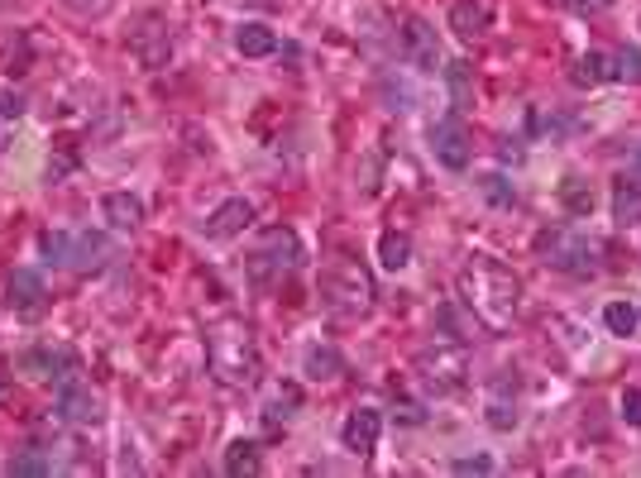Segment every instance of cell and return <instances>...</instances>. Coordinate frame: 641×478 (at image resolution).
<instances>
[{
  "label": "cell",
  "instance_id": "12",
  "mask_svg": "<svg viewBox=\"0 0 641 478\" xmlns=\"http://www.w3.org/2000/svg\"><path fill=\"white\" fill-rule=\"evenodd\" d=\"M249 225H254V201L230 196V201H221L211 216L201 220V235L206 239H235V235H244Z\"/></svg>",
  "mask_w": 641,
  "mask_h": 478
},
{
  "label": "cell",
  "instance_id": "28",
  "mask_svg": "<svg viewBox=\"0 0 641 478\" xmlns=\"http://www.w3.org/2000/svg\"><path fill=\"white\" fill-rule=\"evenodd\" d=\"M618 416L627 426H641V388H622L618 397Z\"/></svg>",
  "mask_w": 641,
  "mask_h": 478
},
{
  "label": "cell",
  "instance_id": "31",
  "mask_svg": "<svg viewBox=\"0 0 641 478\" xmlns=\"http://www.w3.org/2000/svg\"><path fill=\"white\" fill-rule=\"evenodd\" d=\"M445 72H450V87H455V101H460V106H469V63H450Z\"/></svg>",
  "mask_w": 641,
  "mask_h": 478
},
{
  "label": "cell",
  "instance_id": "33",
  "mask_svg": "<svg viewBox=\"0 0 641 478\" xmlns=\"http://www.w3.org/2000/svg\"><path fill=\"white\" fill-rule=\"evenodd\" d=\"M484 192L493 196V201H512V192H503V177H498V173L484 177Z\"/></svg>",
  "mask_w": 641,
  "mask_h": 478
},
{
  "label": "cell",
  "instance_id": "29",
  "mask_svg": "<svg viewBox=\"0 0 641 478\" xmlns=\"http://www.w3.org/2000/svg\"><path fill=\"white\" fill-rule=\"evenodd\" d=\"M450 474H460V478H469V474H493V459H488V455H465V459H455V464H450Z\"/></svg>",
  "mask_w": 641,
  "mask_h": 478
},
{
  "label": "cell",
  "instance_id": "10",
  "mask_svg": "<svg viewBox=\"0 0 641 478\" xmlns=\"http://www.w3.org/2000/svg\"><path fill=\"white\" fill-rule=\"evenodd\" d=\"M5 302H10V311H15V316H24V321L44 316V306H48L44 278H39L34 268H15V273L5 278Z\"/></svg>",
  "mask_w": 641,
  "mask_h": 478
},
{
  "label": "cell",
  "instance_id": "23",
  "mask_svg": "<svg viewBox=\"0 0 641 478\" xmlns=\"http://www.w3.org/2000/svg\"><path fill=\"white\" fill-rule=\"evenodd\" d=\"M613 216H618V225H641V187L637 182L622 177L618 187H613Z\"/></svg>",
  "mask_w": 641,
  "mask_h": 478
},
{
  "label": "cell",
  "instance_id": "35",
  "mask_svg": "<svg viewBox=\"0 0 641 478\" xmlns=\"http://www.w3.org/2000/svg\"><path fill=\"white\" fill-rule=\"evenodd\" d=\"M632 182H637V187H641V149L632 153Z\"/></svg>",
  "mask_w": 641,
  "mask_h": 478
},
{
  "label": "cell",
  "instance_id": "17",
  "mask_svg": "<svg viewBox=\"0 0 641 478\" xmlns=\"http://www.w3.org/2000/svg\"><path fill=\"white\" fill-rule=\"evenodd\" d=\"M302 373H307V383H340L345 378V354L335 345H311L307 359H302Z\"/></svg>",
  "mask_w": 641,
  "mask_h": 478
},
{
  "label": "cell",
  "instance_id": "1",
  "mask_svg": "<svg viewBox=\"0 0 641 478\" xmlns=\"http://www.w3.org/2000/svg\"><path fill=\"white\" fill-rule=\"evenodd\" d=\"M455 292H460L465 311L484 330H493V335L512 330L517 306H522V278L512 273L508 263H498L493 254H469V263L455 278Z\"/></svg>",
  "mask_w": 641,
  "mask_h": 478
},
{
  "label": "cell",
  "instance_id": "15",
  "mask_svg": "<svg viewBox=\"0 0 641 478\" xmlns=\"http://www.w3.org/2000/svg\"><path fill=\"white\" fill-rule=\"evenodd\" d=\"M67 268H77V273H101L106 263H111V239L106 235H72L67 239Z\"/></svg>",
  "mask_w": 641,
  "mask_h": 478
},
{
  "label": "cell",
  "instance_id": "9",
  "mask_svg": "<svg viewBox=\"0 0 641 478\" xmlns=\"http://www.w3.org/2000/svg\"><path fill=\"white\" fill-rule=\"evenodd\" d=\"M431 149H436V163L450 168V173H465L469 158H474V139H469V125L460 115H445L431 125Z\"/></svg>",
  "mask_w": 641,
  "mask_h": 478
},
{
  "label": "cell",
  "instance_id": "19",
  "mask_svg": "<svg viewBox=\"0 0 641 478\" xmlns=\"http://www.w3.org/2000/svg\"><path fill=\"white\" fill-rule=\"evenodd\" d=\"M259 469H264L259 440H230V445H225V474L230 478H254Z\"/></svg>",
  "mask_w": 641,
  "mask_h": 478
},
{
  "label": "cell",
  "instance_id": "8",
  "mask_svg": "<svg viewBox=\"0 0 641 478\" xmlns=\"http://www.w3.org/2000/svg\"><path fill=\"white\" fill-rule=\"evenodd\" d=\"M393 29H398V53L412 67H421V72H436V67H441V44H436V29L421 20V15H412V10H398Z\"/></svg>",
  "mask_w": 641,
  "mask_h": 478
},
{
  "label": "cell",
  "instance_id": "21",
  "mask_svg": "<svg viewBox=\"0 0 641 478\" xmlns=\"http://www.w3.org/2000/svg\"><path fill=\"white\" fill-rule=\"evenodd\" d=\"M302 407V388L297 383H278L273 388V397L264 402V421H268V431H278V426H288V416Z\"/></svg>",
  "mask_w": 641,
  "mask_h": 478
},
{
  "label": "cell",
  "instance_id": "6",
  "mask_svg": "<svg viewBox=\"0 0 641 478\" xmlns=\"http://www.w3.org/2000/svg\"><path fill=\"white\" fill-rule=\"evenodd\" d=\"M297 263H302V239H297V230L273 225V230H264L259 249L249 254V278H254V283H273V278L292 273Z\"/></svg>",
  "mask_w": 641,
  "mask_h": 478
},
{
  "label": "cell",
  "instance_id": "13",
  "mask_svg": "<svg viewBox=\"0 0 641 478\" xmlns=\"http://www.w3.org/2000/svg\"><path fill=\"white\" fill-rule=\"evenodd\" d=\"M488 24H493L488 0H455V5H450V29H455L460 44H484Z\"/></svg>",
  "mask_w": 641,
  "mask_h": 478
},
{
  "label": "cell",
  "instance_id": "4",
  "mask_svg": "<svg viewBox=\"0 0 641 478\" xmlns=\"http://www.w3.org/2000/svg\"><path fill=\"white\" fill-rule=\"evenodd\" d=\"M417 383L431 397H450L469 383V349L465 340H431V345L417 349Z\"/></svg>",
  "mask_w": 641,
  "mask_h": 478
},
{
  "label": "cell",
  "instance_id": "34",
  "mask_svg": "<svg viewBox=\"0 0 641 478\" xmlns=\"http://www.w3.org/2000/svg\"><path fill=\"white\" fill-rule=\"evenodd\" d=\"M570 5H575L579 15H598V10H608L613 0H570Z\"/></svg>",
  "mask_w": 641,
  "mask_h": 478
},
{
  "label": "cell",
  "instance_id": "3",
  "mask_svg": "<svg viewBox=\"0 0 641 478\" xmlns=\"http://www.w3.org/2000/svg\"><path fill=\"white\" fill-rule=\"evenodd\" d=\"M316 287H321V302L331 306L335 316H369L378 302L374 273L359 259H350V254H335V259L321 268V283Z\"/></svg>",
  "mask_w": 641,
  "mask_h": 478
},
{
  "label": "cell",
  "instance_id": "5",
  "mask_svg": "<svg viewBox=\"0 0 641 478\" xmlns=\"http://www.w3.org/2000/svg\"><path fill=\"white\" fill-rule=\"evenodd\" d=\"M536 254H541V263H551V268L570 273V278H594L598 273L594 244L579 239L575 230H541L536 235Z\"/></svg>",
  "mask_w": 641,
  "mask_h": 478
},
{
  "label": "cell",
  "instance_id": "16",
  "mask_svg": "<svg viewBox=\"0 0 641 478\" xmlns=\"http://www.w3.org/2000/svg\"><path fill=\"white\" fill-rule=\"evenodd\" d=\"M101 216L111 220V230L134 235V230L144 225V201H139L134 192H106L101 196Z\"/></svg>",
  "mask_w": 641,
  "mask_h": 478
},
{
  "label": "cell",
  "instance_id": "26",
  "mask_svg": "<svg viewBox=\"0 0 641 478\" xmlns=\"http://www.w3.org/2000/svg\"><path fill=\"white\" fill-rule=\"evenodd\" d=\"M560 201H565V211H570V216H589V211H594V192H589L579 177H570V182L560 187Z\"/></svg>",
  "mask_w": 641,
  "mask_h": 478
},
{
  "label": "cell",
  "instance_id": "24",
  "mask_svg": "<svg viewBox=\"0 0 641 478\" xmlns=\"http://www.w3.org/2000/svg\"><path fill=\"white\" fill-rule=\"evenodd\" d=\"M603 326L613 335H637V306L632 302H608L603 306Z\"/></svg>",
  "mask_w": 641,
  "mask_h": 478
},
{
  "label": "cell",
  "instance_id": "22",
  "mask_svg": "<svg viewBox=\"0 0 641 478\" xmlns=\"http://www.w3.org/2000/svg\"><path fill=\"white\" fill-rule=\"evenodd\" d=\"M378 263H383L388 273H402V268L412 263V235H402V230H383V235H378Z\"/></svg>",
  "mask_w": 641,
  "mask_h": 478
},
{
  "label": "cell",
  "instance_id": "2",
  "mask_svg": "<svg viewBox=\"0 0 641 478\" xmlns=\"http://www.w3.org/2000/svg\"><path fill=\"white\" fill-rule=\"evenodd\" d=\"M206 369L230 392H244L259 383L264 359H259V345H254V330L244 326L240 316H225V321L206 330Z\"/></svg>",
  "mask_w": 641,
  "mask_h": 478
},
{
  "label": "cell",
  "instance_id": "25",
  "mask_svg": "<svg viewBox=\"0 0 641 478\" xmlns=\"http://www.w3.org/2000/svg\"><path fill=\"white\" fill-rule=\"evenodd\" d=\"M53 474V459L44 455V450H24V455H15V464H10V478H48Z\"/></svg>",
  "mask_w": 641,
  "mask_h": 478
},
{
  "label": "cell",
  "instance_id": "7",
  "mask_svg": "<svg viewBox=\"0 0 641 478\" xmlns=\"http://www.w3.org/2000/svg\"><path fill=\"white\" fill-rule=\"evenodd\" d=\"M130 53L144 72H163L173 63V24H168V15H158V10L139 15V24L130 29Z\"/></svg>",
  "mask_w": 641,
  "mask_h": 478
},
{
  "label": "cell",
  "instance_id": "20",
  "mask_svg": "<svg viewBox=\"0 0 641 478\" xmlns=\"http://www.w3.org/2000/svg\"><path fill=\"white\" fill-rule=\"evenodd\" d=\"M235 48H240L244 58H268V53H278V34H273L268 24L249 20L235 29Z\"/></svg>",
  "mask_w": 641,
  "mask_h": 478
},
{
  "label": "cell",
  "instance_id": "11",
  "mask_svg": "<svg viewBox=\"0 0 641 478\" xmlns=\"http://www.w3.org/2000/svg\"><path fill=\"white\" fill-rule=\"evenodd\" d=\"M378 435H383V416H378L374 407H354V412L340 421V445L359 459H369L378 450Z\"/></svg>",
  "mask_w": 641,
  "mask_h": 478
},
{
  "label": "cell",
  "instance_id": "27",
  "mask_svg": "<svg viewBox=\"0 0 641 478\" xmlns=\"http://www.w3.org/2000/svg\"><path fill=\"white\" fill-rule=\"evenodd\" d=\"M488 426H493V431H512V426H517V407L503 397V383L488 397Z\"/></svg>",
  "mask_w": 641,
  "mask_h": 478
},
{
  "label": "cell",
  "instance_id": "14",
  "mask_svg": "<svg viewBox=\"0 0 641 478\" xmlns=\"http://www.w3.org/2000/svg\"><path fill=\"white\" fill-rule=\"evenodd\" d=\"M58 412H63L72 426H96V421H101V397H96L87 383H72V378H67L63 388H58Z\"/></svg>",
  "mask_w": 641,
  "mask_h": 478
},
{
  "label": "cell",
  "instance_id": "18",
  "mask_svg": "<svg viewBox=\"0 0 641 478\" xmlns=\"http://www.w3.org/2000/svg\"><path fill=\"white\" fill-rule=\"evenodd\" d=\"M613 77H618V63H613L608 53H598V48L579 53L575 72H570V82H575V87H603V82H613Z\"/></svg>",
  "mask_w": 641,
  "mask_h": 478
},
{
  "label": "cell",
  "instance_id": "30",
  "mask_svg": "<svg viewBox=\"0 0 641 478\" xmlns=\"http://www.w3.org/2000/svg\"><path fill=\"white\" fill-rule=\"evenodd\" d=\"M613 63H618V77H627V82H641V48H622Z\"/></svg>",
  "mask_w": 641,
  "mask_h": 478
},
{
  "label": "cell",
  "instance_id": "32",
  "mask_svg": "<svg viewBox=\"0 0 641 478\" xmlns=\"http://www.w3.org/2000/svg\"><path fill=\"white\" fill-rule=\"evenodd\" d=\"M0 115H5L10 125L20 120V115H24V96H20V91H5V96H0Z\"/></svg>",
  "mask_w": 641,
  "mask_h": 478
}]
</instances>
